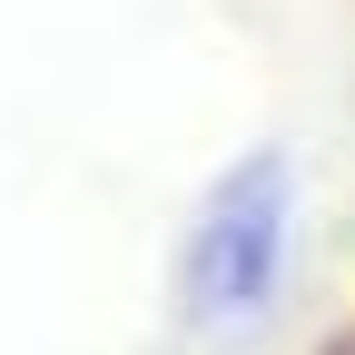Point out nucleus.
Here are the masks:
<instances>
[{
	"label": "nucleus",
	"mask_w": 355,
	"mask_h": 355,
	"mask_svg": "<svg viewBox=\"0 0 355 355\" xmlns=\"http://www.w3.org/2000/svg\"><path fill=\"white\" fill-rule=\"evenodd\" d=\"M286 227H296V158L247 148L237 168H217V188L198 198V227L178 237V316L188 326H247L286 286Z\"/></svg>",
	"instance_id": "1"
},
{
	"label": "nucleus",
	"mask_w": 355,
	"mask_h": 355,
	"mask_svg": "<svg viewBox=\"0 0 355 355\" xmlns=\"http://www.w3.org/2000/svg\"><path fill=\"white\" fill-rule=\"evenodd\" d=\"M316 355H355V326H336V336H316Z\"/></svg>",
	"instance_id": "2"
}]
</instances>
